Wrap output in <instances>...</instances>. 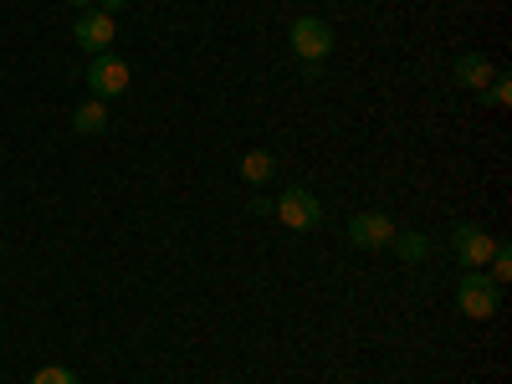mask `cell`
Masks as SVG:
<instances>
[{
    "label": "cell",
    "instance_id": "obj_1",
    "mask_svg": "<svg viewBox=\"0 0 512 384\" xmlns=\"http://www.w3.org/2000/svg\"><path fill=\"white\" fill-rule=\"evenodd\" d=\"M287 47L303 57L308 67H323V57L333 52V26H328L323 16H297V21L287 26Z\"/></svg>",
    "mask_w": 512,
    "mask_h": 384
},
{
    "label": "cell",
    "instance_id": "obj_8",
    "mask_svg": "<svg viewBox=\"0 0 512 384\" xmlns=\"http://www.w3.org/2000/svg\"><path fill=\"white\" fill-rule=\"evenodd\" d=\"M492 62L482 57V52H461L456 62H451V77L461 82V88H472V93H487V82H492Z\"/></svg>",
    "mask_w": 512,
    "mask_h": 384
},
{
    "label": "cell",
    "instance_id": "obj_14",
    "mask_svg": "<svg viewBox=\"0 0 512 384\" xmlns=\"http://www.w3.org/2000/svg\"><path fill=\"white\" fill-rule=\"evenodd\" d=\"M487 98H492L497 108H507V103H512V82H507V72H492V82H487Z\"/></svg>",
    "mask_w": 512,
    "mask_h": 384
},
{
    "label": "cell",
    "instance_id": "obj_4",
    "mask_svg": "<svg viewBox=\"0 0 512 384\" xmlns=\"http://www.w3.org/2000/svg\"><path fill=\"white\" fill-rule=\"evenodd\" d=\"M497 303H502V297H497V282L487 277V272H466L461 282H456V308L466 313V318H497Z\"/></svg>",
    "mask_w": 512,
    "mask_h": 384
},
{
    "label": "cell",
    "instance_id": "obj_7",
    "mask_svg": "<svg viewBox=\"0 0 512 384\" xmlns=\"http://www.w3.org/2000/svg\"><path fill=\"white\" fill-rule=\"evenodd\" d=\"M113 36H118V26H113V16H103V11H82L77 16V26H72V41L82 52H113Z\"/></svg>",
    "mask_w": 512,
    "mask_h": 384
},
{
    "label": "cell",
    "instance_id": "obj_10",
    "mask_svg": "<svg viewBox=\"0 0 512 384\" xmlns=\"http://www.w3.org/2000/svg\"><path fill=\"white\" fill-rule=\"evenodd\" d=\"M108 128V103L103 98H88L82 108H72V134H103Z\"/></svg>",
    "mask_w": 512,
    "mask_h": 384
},
{
    "label": "cell",
    "instance_id": "obj_6",
    "mask_svg": "<svg viewBox=\"0 0 512 384\" xmlns=\"http://www.w3.org/2000/svg\"><path fill=\"white\" fill-rule=\"evenodd\" d=\"M395 231H400V226L384 216V210H364V216L349 221V241H354L359 251H384V246L395 241Z\"/></svg>",
    "mask_w": 512,
    "mask_h": 384
},
{
    "label": "cell",
    "instance_id": "obj_9",
    "mask_svg": "<svg viewBox=\"0 0 512 384\" xmlns=\"http://www.w3.org/2000/svg\"><path fill=\"white\" fill-rule=\"evenodd\" d=\"M236 175H241L246 185H267V180L277 175V154H267V149H246L241 164H236Z\"/></svg>",
    "mask_w": 512,
    "mask_h": 384
},
{
    "label": "cell",
    "instance_id": "obj_3",
    "mask_svg": "<svg viewBox=\"0 0 512 384\" xmlns=\"http://www.w3.org/2000/svg\"><path fill=\"white\" fill-rule=\"evenodd\" d=\"M451 251L461 256L466 272H482L492 262V251H497V236L477 221H461V226H451Z\"/></svg>",
    "mask_w": 512,
    "mask_h": 384
},
{
    "label": "cell",
    "instance_id": "obj_2",
    "mask_svg": "<svg viewBox=\"0 0 512 384\" xmlns=\"http://www.w3.org/2000/svg\"><path fill=\"white\" fill-rule=\"evenodd\" d=\"M272 210H277V221H282L287 231H318V226H323V205H318V195L303 190V185H287Z\"/></svg>",
    "mask_w": 512,
    "mask_h": 384
},
{
    "label": "cell",
    "instance_id": "obj_12",
    "mask_svg": "<svg viewBox=\"0 0 512 384\" xmlns=\"http://www.w3.org/2000/svg\"><path fill=\"white\" fill-rule=\"evenodd\" d=\"M482 272H487V277H492V282H497V287H502V282H507V277H512V251H507V246H502V241H497V251H492V262H487V267H482Z\"/></svg>",
    "mask_w": 512,
    "mask_h": 384
},
{
    "label": "cell",
    "instance_id": "obj_15",
    "mask_svg": "<svg viewBox=\"0 0 512 384\" xmlns=\"http://www.w3.org/2000/svg\"><path fill=\"white\" fill-rule=\"evenodd\" d=\"M123 6H128V0H98V11H103V16H118Z\"/></svg>",
    "mask_w": 512,
    "mask_h": 384
},
{
    "label": "cell",
    "instance_id": "obj_13",
    "mask_svg": "<svg viewBox=\"0 0 512 384\" xmlns=\"http://www.w3.org/2000/svg\"><path fill=\"white\" fill-rule=\"evenodd\" d=\"M31 384H77V374H72L67 364H41V369L31 374Z\"/></svg>",
    "mask_w": 512,
    "mask_h": 384
},
{
    "label": "cell",
    "instance_id": "obj_5",
    "mask_svg": "<svg viewBox=\"0 0 512 384\" xmlns=\"http://www.w3.org/2000/svg\"><path fill=\"white\" fill-rule=\"evenodd\" d=\"M128 62L123 57H113V52H98L93 62H88V93L93 98H103V103H113L118 93H128Z\"/></svg>",
    "mask_w": 512,
    "mask_h": 384
},
{
    "label": "cell",
    "instance_id": "obj_11",
    "mask_svg": "<svg viewBox=\"0 0 512 384\" xmlns=\"http://www.w3.org/2000/svg\"><path fill=\"white\" fill-rule=\"evenodd\" d=\"M405 262H425V256H431V236L425 231H395V241H390Z\"/></svg>",
    "mask_w": 512,
    "mask_h": 384
},
{
    "label": "cell",
    "instance_id": "obj_16",
    "mask_svg": "<svg viewBox=\"0 0 512 384\" xmlns=\"http://www.w3.org/2000/svg\"><path fill=\"white\" fill-rule=\"evenodd\" d=\"M67 6H77V11H88V6H93V0H67Z\"/></svg>",
    "mask_w": 512,
    "mask_h": 384
}]
</instances>
